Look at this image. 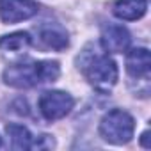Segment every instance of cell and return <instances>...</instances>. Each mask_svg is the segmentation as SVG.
I'll return each instance as SVG.
<instances>
[{
	"mask_svg": "<svg viewBox=\"0 0 151 151\" xmlns=\"http://www.w3.org/2000/svg\"><path fill=\"white\" fill-rule=\"evenodd\" d=\"M39 7L32 0H0V20L4 23H18L37 14Z\"/></svg>",
	"mask_w": 151,
	"mask_h": 151,
	"instance_id": "obj_5",
	"label": "cell"
},
{
	"mask_svg": "<svg viewBox=\"0 0 151 151\" xmlns=\"http://www.w3.org/2000/svg\"><path fill=\"white\" fill-rule=\"evenodd\" d=\"M151 69V57L147 48H133L126 55V71L137 80L147 82Z\"/></svg>",
	"mask_w": 151,
	"mask_h": 151,
	"instance_id": "obj_7",
	"label": "cell"
},
{
	"mask_svg": "<svg viewBox=\"0 0 151 151\" xmlns=\"http://www.w3.org/2000/svg\"><path fill=\"white\" fill-rule=\"evenodd\" d=\"M0 146H2V140H0Z\"/></svg>",
	"mask_w": 151,
	"mask_h": 151,
	"instance_id": "obj_13",
	"label": "cell"
},
{
	"mask_svg": "<svg viewBox=\"0 0 151 151\" xmlns=\"http://www.w3.org/2000/svg\"><path fill=\"white\" fill-rule=\"evenodd\" d=\"M130 32L123 25H107L101 32V46L109 53H123L130 46Z\"/></svg>",
	"mask_w": 151,
	"mask_h": 151,
	"instance_id": "obj_6",
	"label": "cell"
},
{
	"mask_svg": "<svg viewBox=\"0 0 151 151\" xmlns=\"http://www.w3.org/2000/svg\"><path fill=\"white\" fill-rule=\"evenodd\" d=\"M147 0H117L114 4V14L121 20L133 22L146 14Z\"/></svg>",
	"mask_w": 151,
	"mask_h": 151,
	"instance_id": "obj_8",
	"label": "cell"
},
{
	"mask_svg": "<svg viewBox=\"0 0 151 151\" xmlns=\"http://www.w3.org/2000/svg\"><path fill=\"white\" fill-rule=\"evenodd\" d=\"M84 75L98 91H110L117 82V66L109 53H94L84 62Z\"/></svg>",
	"mask_w": 151,
	"mask_h": 151,
	"instance_id": "obj_2",
	"label": "cell"
},
{
	"mask_svg": "<svg viewBox=\"0 0 151 151\" xmlns=\"http://www.w3.org/2000/svg\"><path fill=\"white\" fill-rule=\"evenodd\" d=\"M39 37L41 41L52 48V50H64L68 45H69V39H68V34L60 29V27H43L41 32H39Z\"/></svg>",
	"mask_w": 151,
	"mask_h": 151,
	"instance_id": "obj_10",
	"label": "cell"
},
{
	"mask_svg": "<svg viewBox=\"0 0 151 151\" xmlns=\"http://www.w3.org/2000/svg\"><path fill=\"white\" fill-rule=\"evenodd\" d=\"M75 100L62 91H46L39 98V110L48 121H57L69 114L73 109Z\"/></svg>",
	"mask_w": 151,
	"mask_h": 151,
	"instance_id": "obj_4",
	"label": "cell"
},
{
	"mask_svg": "<svg viewBox=\"0 0 151 151\" xmlns=\"http://www.w3.org/2000/svg\"><path fill=\"white\" fill-rule=\"evenodd\" d=\"M32 39L29 32H14L0 37V52L6 55H18L30 46Z\"/></svg>",
	"mask_w": 151,
	"mask_h": 151,
	"instance_id": "obj_9",
	"label": "cell"
},
{
	"mask_svg": "<svg viewBox=\"0 0 151 151\" xmlns=\"http://www.w3.org/2000/svg\"><path fill=\"white\" fill-rule=\"evenodd\" d=\"M147 137H149V133H147V132H144V133H142V137H140V142H142V146H144V147H149Z\"/></svg>",
	"mask_w": 151,
	"mask_h": 151,
	"instance_id": "obj_12",
	"label": "cell"
},
{
	"mask_svg": "<svg viewBox=\"0 0 151 151\" xmlns=\"http://www.w3.org/2000/svg\"><path fill=\"white\" fill-rule=\"evenodd\" d=\"M60 68L55 60H41V62H25L9 66L4 71V82L11 87L29 89L39 84L53 82L59 78Z\"/></svg>",
	"mask_w": 151,
	"mask_h": 151,
	"instance_id": "obj_1",
	"label": "cell"
},
{
	"mask_svg": "<svg viewBox=\"0 0 151 151\" xmlns=\"http://www.w3.org/2000/svg\"><path fill=\"white\" fill-rule=\"evenodd\" d=\"M6 132H7V137L11 139V147L13 149H32L34 137L30 135V132L25 126H22V124H7Z\"/></svg>",
	"mask_w": 151,
	"mask_h": 151,
	"instance_id": "obj_11",
	"label": "cell"
},
{
	"mask_svg": "<svg viewBox=\"0 0 151 151\" xmlns=\"http://www.w3.org/2000/svg\"><path fill=\"white\" fill-rule=\"evenodd\" d=\"M133 130V117L121 109L110 110L100 123V133L110 144H126L128 140H132Z\"/></svg>",
	"mask_w": 151,
	"mask_h": 151,
	"instance_id": "obj_3",
	"label": "cell"
}]
</instances>
